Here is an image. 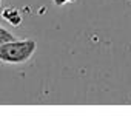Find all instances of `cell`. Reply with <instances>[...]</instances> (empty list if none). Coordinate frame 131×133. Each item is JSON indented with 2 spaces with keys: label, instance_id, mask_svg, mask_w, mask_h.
Listing matches in <instances>:
<instances>
[{
  "label": "cell",
  "instance_id": "obj_1",
  "mask_svg": "<svg viewBox=\"0 0 131 133\" xmlns=\"http://www.w3.org/2000/svg\"><path fill=\"white\" fill-rule=\"evenodd\" d=\"M37 43L33 39H14L5 43H0V62L20 65L28 62L35 53Z\"/></svg>",
  "mask_w": 131,
  "mask_h": 133
},
{
  "label": "cell",
  "instance_id": "obj_2",
  "mask_svg": "<svg viewBox=\"0 0 131 133\" xmlns=\"http://www.w3.org/2000/svg\"><path fill=\"white\" fill-rule=\"evenodd\" d=\"M2 17L6 22H9L12 26H19L22 23V16H20V12H19L17 8H5L2 11Z\"/></svg>",
  "mask_w": 131,
  "mask_h": 133
},
{
  "label": "cell",
  "instance_id": "obj_3",
  "mask_svg": "<svg viewBox=\"0 0 131 133\" xmlns=\"http://www.w3.org/2000/svg\"><path fill=\"white\" fill-rule=\"evenodd\" d=\"M16 37L9 33L8 30H5L3 26H0V43H5V42H9V40H14Z\"/></svg>",
  "mask_w": 131,
  "mask_h": 133
},
{
  "label": "cell",
  "instance_id": "obj_4",
  "mask_svg": "<svg viewBox=\"0 0 131 133\" xmlns=\"http://www.w3.org/2000/svg\"><path fill=\"white\" fill-rule=\"evenodd\" d=\"M54 2V5H57V6H63L66 3H74L76 0H53Z\"/></svg>",
  "mask_w": 131,
  "mask_h": 133
},
{
  "label": "cell",
  "instance_id": "obj_5",
  "mask_svg": "<svg viewBox=\"0 0 131 133\" xmlns=\"http://www.w3.org/2000/svg\"><path fill=\"white\" fill-rule=\"evenodd\" d=\"M0 2H2V0H0Z\"/></svg>",
  "mask_w": 131,
  "mask_h": 133
}]
</instances>
